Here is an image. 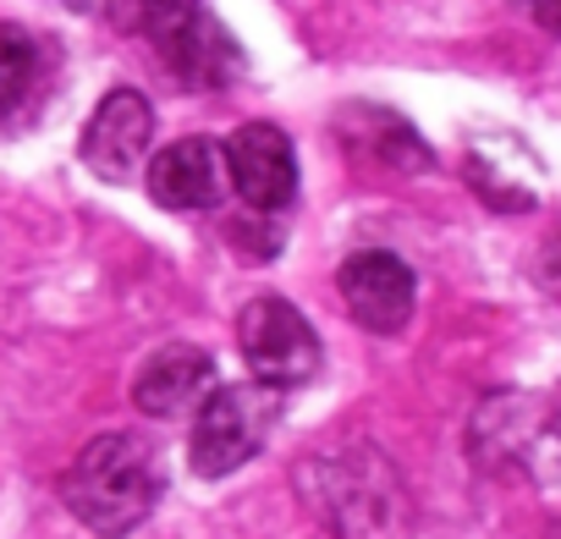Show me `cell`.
I'll use <instances>...</instances> for the list:
<instances>
[{"label":"cell","instance_id":"obj_3","mask_svg":"<svg viewBox=\"0 0 561 539\" xmlns=\"http://www.w3.org/2000/svg\"><path fill=\"white\" fill-rule=\"evenodd\" d=\"M280 402L270 386L248 380V386H215L198 402V424H193V473L204 479H226L237 473L275 429Z\"/></svg>","mask_w":561,"mask_h":539},{"label":"cell","instance_id":"obj_8","mask_svg":"<svg viewBox=\"0 0 561 539\" xmlns=\"http://www.w3.org/2000/svg\"><path fill=\"white\" fill-rule=\"evenodd\" d=\"M149 198L160 209H209L226 198V154L209 138H176L149 160Z\"/></svg>","mask_w":561,"mask_h":539},{"label":"cell","instance_id":"obj_6","mask_svg":"<svg viewBox=\"0 0 561 539\" xmlns=\"http://www.w3.org/2000/svg\"><path fill=\"white\" fill-rule=\"evenodd\" d=\"M226 154V176L231 187L253 204V209H287L298 198V154L287 144V133L270 122H248L231 133Z\"/></svg>","mask_w":561,"mask_h":539},{"label":"cell","instance_id":"obj_13","mask_svg":"<svg viewBox=\"0 0 561 539\" xmlns=\"http://www.w3.org/2000/svg\"><path fill=\"white\" fill-rule=\"evenodd\" d=\"M528 12H534V23H539V28L561 34V0H528Z\"/></svg>","mask_w":561,"mask_h":539},{"label":"cell","instance_id":"obj_10","mask_svg":"<svg viewBox=\"0 0 561 539\" xmlns=\"http://www.w3.org/2000/svg\"><path fill=\"white\" fill-rule=\"evenodd\" d=\"M165 72L187 89H226L242 78V45L226 34V23H215L209 12H193L165 45Z\"/></svg>","mask_w":561,"mask_h":539},{"label":"cell","instance_id":"obj_12","mask_svg":"<svg viewBox=\"0 0 561 539\" xmlns=\"http://www.w3.org/2000/svg\"><path fill=\"white\" fill-rule=\"evenodd\" d=\"M193 12H198V0H111V23L154 45H165Z\"/></svg>","mask_w":561,"mask_h":539},{"label":"cell","instance_id":"obj_11","mask_svg":"<svg viewBox=\"0 0 561 539\" xmlns=\"http://www.w3.org/2000/svg\"><path fill=\"white\" fill-rule=\"evenodd\" d=\"M39 78V39L18 23H0V116L18 111Z\"/></svg>","mask_w":561,"mask_h":539},{"label":"cell","instance_id":"obj_2","mask_svg":"<svg viewBox=\"0 0 561 539\" xmlns=\"http://www.w3.org/2000/svg\"><path fill=\"white\" fill-rule=\"evenodd\" d=\"M160 490H165L160 451L144 435H100L61 473L67 512L105 539H127L160 506Z\"/></svg>","mask_w":561,"mask_h":539},{"label":"cell","instance_id":"obj_5","mask_svg":"<svg viewBox=\"0 0 561 539\" xmlns=\"http://www.w3.org/2000/svg\"><path fill=\"white\" fill-rule=\"evenodd\" d=\"M149 133H154L149 100H144L138 89H111V94L100 100V111L89 116L78 154H83V165H89L100 182L127 187V182L144 171V160H149Z\"/></svg>","mask_w":561,"mask_h":539},{"label":"cell","instance_id":"obj_14","mask_svg":"<svg viewBox=\"0 0 561 539\" xmlns=\"http://www.w3.org/2000/svg\"><path fill=\"white\" fill-rule=\"evenodd\" d=\"M545 270H550V276H561V242L550 248V259H545Z\"/></svg>","mask_w":561,"mask_h":539},{"label":"cell","instance_id":"obj_9","mask_svg":"<svg viewBox=\"0 0 561 539\" xmlns=\"http://www.w3.org/2000/svg\"><path fill=\"white\" fill-rule=\"evenodd\" d=\"M215 391V358L193 342H171L160 347L138 380H133V402L149 413V418H176L187 408H198L204 397Z\"/></svg>","mask_w":561,"mask_h":539},{"label":"cell","instance_id":"obj_4","mask_svg":"<svg viewBox=\"0 0 561 539\" xmlns=\"http://www.w3.org/2000/svg\"><path fill=\"white\" fill-rule=\"evenodd\" d=\"M237 342H242V358H248L253 380L270 386V391L304 386L320 369V336L287 298L248 303L242 320H237Z\"/></svg>","mask_w":561,"mask_h":539},{"label":"cell","instance_id":"obj_7","mask_svg":"<svg viewBox=\"0 0 561 539\" xmlns=\"http://www.w3.org/2000/svg\"><path fill=\"white\" fill-rule=\"evenodd\" d=\"M342 298H347V309H353V320H358L364 331L391 336V331H402V325L413 320L419 282H413V270H408L397 253L364 248V253H353V259L342 264Z\"/></svg>","mask_w":561,"mask_h":539},{"label":"cell","instance_id":"obj_1","mask_svg":"<svg viewBox=\"0 0 561 539\" xmlns=\"http://www.w3.org/2000/svg\"><path fill=\"white\" fill-rule=\"evenodd\" d=\"M298 490L336 539H408L413 534L408 484L375 446L320 451L309 468H298Z\"/></svg>","mask_w":561,"mask_h":539}]
</instances>
